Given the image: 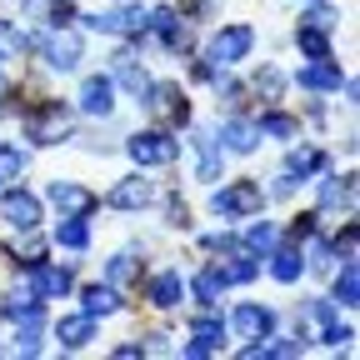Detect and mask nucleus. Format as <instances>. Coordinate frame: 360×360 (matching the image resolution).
Segmentation results:
<instances>
[{"instance_id": "7c9ffc66", "label": "nucleus", "mask_w": 360, "mask_h": 360, "mask_svg": "<svg viewBox=\"0 0 360 360\" xmlns=\"http://www.w3.org/2000/svg\"><path fill=\"white\" fill-rule=\"evenodd\" d=\"M25 51H30V35H25V30H15L11 20H0V65L15 60V56H25Z\"/></svg>"}, {"instance_id": "6e6552de", "label": "nucleus", "mask_w": 360, "mask_h": 360, "mask_svg": "<svg viewBox=\"0 0 360 360\" xmlns=\"http://www.w3.org/2000/svg\"><path fill=\"white\" fill-rule=\"evenodd\" d=\"M225 335H231V326H225V315H215V305H210L205 315H195V321H191V345L180 350V355H191V360L215 355V350L225 345Z\"/></svg>"}, {"instance_id": "bb28decb", "label": "nucleus", "mask_w": 360, "mask_h": 360, "mask_svg": "<svg viewBox=\"0 0 360 360\" xmlns=\"http://www.w3.org/2000/svg\"><path fill=\"white\" fill-rule=\"evenodd\" d=\"M135 281H141V260H135L130 250H120V255L105 260V285L125 290V285H135Z\"/></svg>"}, {"instance_id": "2f4dec72", "label": "nucleus", "mask_w": 360, "mask_h": 360, "mask_svg": "<svg viewBox=\"0 0 360 360\" xmlns=\"http://www.w3.org/2000/svg\"><path fill=\"white\" fill-rule=\"evenodd\" d=\"M295 45H300V56L321 60V56H330V30H310V25H300V30H295Z\"/></svg>"}, {"instance_id": "1a4fd4ad", "label": "nucleus", "mask_w": 360, "mask_h": 360, "mask_svg": "<svg viewBox=\"0 0 360 360\" xmlns=\"http://www.w3.org/2000/svg\"><path fill=\"white\" fill-rule=\"evenodd\" d=\"M225 326H231L240 340H270V330H276V310L245 300V305H236V315H231Z\"/></svg>"}, {"instance_id": "cd10ccee", "label": "nucleus", "mask_w": 360, "mask_h": 360, "mask_svg": "<svg viewBox=\"0 0 360 360\" xmlns=\"http://www.w3.org/2000/svg\"><path fill=\"white\" fill-rule=\"evenodd\" d=\"M255 130H260V135H276V141H290V135H300V120L285 115V110H265V115L255 120Z\"/></svg>"}, {"instance_id": "5701e85b", "label": "nucleus", "mask_w": 360, "mask_h": 360, "mask_svg": "<svg viewBox=\"0 0 360 360\" xmlns=\"http://www.w3.org/2000/svg\"><path fill=\"white\" fill-rule=\"evenodd\" d=\"M330 300H335V305H345V310H350V305H360V265H355V255H345V260H340Z\"/></svg>"}, {"instance_id": "2eb2a0df", "label": "nucleus", "mask_w": 360, "mask_h": 360, "mask_svg": "<svg viewBox=\"0 0 360 360\" xmlns=\"http://www.w3.org/2000/svg\"><path fill=\"white\" fill-rule=\"evenodd\" d=\"M105 205L110 210H146V205H155V186H150L146 175H125L120 186L105 195Z\"/></svg>"}, {"instance_id": "412c9836", "label": "nucleus", "mask_w": 360, "mask_h": 360, "mask_svg": "<svg viewBox=\"0 0 360 360\" xmlns=\"http://www.w3.org/2000/svg\"><path fill=\"white\" fill-rule=\"evenodd\" d=\"M56 340L65 345V350H85L90 340H96V315H65V321H56Z\"/></svg>"}, {"instance_id": "393cba45", "label": "nucleus", "mask_w": 360, "mask_h": 360, "mask_svg": "<svg viewBox=\"0 0 360 360\" xmlns=\"http://www.w3.org/2000/svg\"><path fill=\"white\" fill-rule=\"evenodd\" d=\"M56 245L60 250H85L90 245V225H85V215H60V225H56Z\"/></svg>"}, {"instance_id": "c756f323", "label": "nucleus", "mask_w": 360, "mask_h": 360, "mask_svg": "<svg viewBox=\"0 0 360 360\" xmlns=\"http://www.w3.org/2000/svg\"><path fill=\"white\" fill-rule=\"evenodd\" d=\"M25 165H30V155H25L20 146H11V141H0V191H6L11 180H15V175L25 170Z\"/></svg>"}, {"instance_id": "ddd939ff", "label": "nucleus", "mask_w": 360, "mask_h": 360, "mask_svg": "<svg viewBox=\"0 0 360 360\" xmlns=\"http://www.w3.org/2000/svg\"><path fill=\"white\" fill-rule=\"evenodd\" d=\"M215 141H220V150H231V155H250V150L265 141V135L255 130V120H245V115H231V120H220Z\"/></svg>"}, {"instance_id": "f8f14e48", "label": "nucleus", "mask_w": 360, "mask_h": 360, "mask_svg": "<svg viewBox=\"0 0 360 360\" xmlns=\"http://www.w3.org/2000/svg\"><path fill=\"white\" fill-rule=\"evenodd\" d=\"M80 115H90V120L115 115V80L110 75H85V85H80Z\"/></svg>"}, {"instance_id": "c9c22d12", "label": "nucleus", "mask_w": 360, "mask_h": 360, "mask_svg": "<svg viewBox=\"0 0 360 360\" xmlns=\"http://www.w3.org/2000/svg\"><path fill=\"white\" fill-rule=\"evenodd\" d=\"M300 25H310V30H335V11H330V6H310V11L300 15Z\"/></svg>"}, {"instance_id": "423d86ee", "label": "nucleus", "mask_w": 360, "mask_h": 360, "mask_svg": "<svg viewBox=\"0 0 360 360\" xmlns=\"http://www.w3.org/2000/svg\"><path fill=\"white\" fill-rule=\"evenodd\" d=\"M25 281H30V290H35L40 300H65V295L75 290V270H70V265H45V260H30Z\"/></svg>"}, {"instance_id": "f257e3e1", "label": "nucleus", "mask_w": 360, "mask_h": 360, "mask_svg": "<svg viewBox=\"0 0 360 360\" xmlns=\"http://www.w3.org/2000/svg\"><path fill=\"white\" fill-rule=\"evenodd\" d=\"M30 45L45 56V65L60 70V75L80 70V60H85V35H80V30H70V25H51L45 35H35Z\"/></svg>"}, {"instance_id": "e433bc0d", "label": "nucleus", "mask_w": 360, "mask_h": 360, "mask_svg": "<svg viewBox=\"0 0 360 360\" xmlns=\"http://www.w3.org/2000/svg\"><path fill=\"white\" fill-rule=\"evenodd\" d=\"M295 186H300V180H295L290 170H281L276 180H270V195H276V200H290V195H295Z\"/></svg>"}, {"instance_id": "f03ea898", "label": "nucleus", "mask_w": 360, "mask_h": 360, "mask_svg": "<svg viewBox=\"0 0 360 360\" xmlns=\"http://www.w3.org/2000/svg\"><path fill=\"white\" fill-rule=\"evenodd\" d=\"M250 51H255V25H245V20H236V25H220V30L205 40V65H215V70H231V65H240Z\"/></svg>"}, {"instance_id": "a211bd4d", "label": "nucleus", "mask_w": 360, "mask_h": 360, "mask_svg": "<svg viewBox=\"0 0 360 360\" xmlns=\"http://www.w3.org/2000/svg\"><path fill=\"white\" fill-rule=\"evenodd\" d=\"M186 146L195 150V180H205V186H210V180H220V170H225V150H220V141H210V135L195 130Z\"/></svg>"}, {"instance_id": "4be33fe9", "label": "nucleus", "mask_w": 360, "mask_h": 360, "mask_svg": "<svg viewBox=\"0 0 360 360\" xmlns=\"http://www.w3.org/2000/svg\"><path fill=\"white\" fill-rule=\"evenodd\" d=\"M285 170H290L295 180H310V175L330 170V155H326V150H315V146H295V150L285 155Z\"/></svg>"}, {"instance_id": "aec40b11", "label": "nucleus", "mask_w": 360, "mask_h": 360, "mask_svg": "<svg viewBox=\"0 0 360 360\" xmlns=\"http://www.w3.org/2000/svg\"><path fill=\"white\" fill-rule=\"evenodd\" d=\"M315 195H321V210H350L355 205V175H330V170H321V180H315Z\"/></svg>"}, {"instance_id": "4c0bfd02", "label": "nucleus", "mask_w": 360, "mask_h": 360, "mask_svg": "<svg viewBox=\"0 0 360 360\" xmlns=\"http://www.w3.org/2000/svg\"><path fill=\"white\" fill-rule=\"evenodd\" d=\"M6 96H11V80H6V75H0V105H6Z\"/></svg>"}, {"instance_id": "9d476101", "label": "nucleus", "mask_w": 360, "mask_h": 360, "mask_svg": "<svg viewBox=\"0 0 360 360\" xmlns=\"http://www.w3.org/2000/svg\"><path fill=\"white\" fill-rule=\"evenodd\" d=\"M65 130H70V110H65L60 101H51L35 120H25V141H35V146H60Z\"/></svg>"}, {"instance_id": "b1692460", "label": "nucleus", "mask_w": 360, "mask_h": 360, "mask_svg": "<svg viewBox=\"0 0 360 360\" xmlns=\"http://www.w3.org/2000/svg\"><path fill=\"white\" fill-rule=\"evenodd\" d=\"M186 290H191V295H195V300L210 310V305H220V290H225V281H220V270H215V265H200L195 276L186 281Z\"/></svg>"}, {"instance_id": "f3484780", "label": "nucleus", "mask_w": 360, "mask_h": 360, "mask_svg": "<svg viewBox=\"0 0 360 360\" xmlns=\"http://www.w3.org/2000/svg\"><path fill=\"white\" fill-rule=\"evenodd\" d=\"M150 305L155 310H175L180 300H186V276H180V270L175 265H165V270H155V276H150Z\"/></svg>"}, {"instance_id": "6ab92c4d", "label": "nucleus", "mask_w": 360, "mask_h": 360, "mask_svg": "<svg viewBox=\"0 0 360 360\" xmlns=\"http://www.w3.org/2000/svg\"><path fill=\"white\" fill-rule=\"evenodd\" d=\"M215 270H220V281H225V285H250V281L260 276V255L245 250V245H231V260H220Z\"/></svg>"}, {"instance_id": "473e14b6", "label": "nucleus", "mask_w": 360, "mask_h": 360, "mask_svg": "<svg viewBox=\"0 0 360 360\" xmlns=\"http://www.w3.org/2000/svg\"><path fill=\"white\" fill-rule=\"evenodd\" d=\"M255 90L265 101H281V90H285V75L276 70V65H260V75H255Z\"/></svg>"}, {"instance_id": "72a5a7b5", "label": "nucleus", "mask_w": 360, "mask_h": 360, "mask_svg": "<svg viewBox=\"0 0 360 360\" xmlns=\"http://www.w3.org/2000/svg\"><path fill=\"white\" fill-rule=\"evenodd\" d=\"M350 340H355V330H350V326H340V315L321 326V345H326V350H340V345H350Z\"/></svg>"}, {"instance_id": "39448f33", "label": "nucleus", "mask_w": 360, "mask_h": 360, "mask_svg": "<svg viewBox=\"0 0 360 360\" xmlns=\"http://www.w3.org/2000/svg\"><path fill=\"white\" fill-rule=\"evenodd\" d=\"M0 220H6L15 236H30L40 225V195L20 191V186H6L0 191Z\"/></svg>"}, {"instance_id": "a878e982", "label": "nucleus", "mask_w": 360, "mask_h": 360, "mask_svg": "<svg viewBox=\"0 0 360 360\" xmlns=\"http://www.w3.org/2000/svg\"><path fill=\"white\" fill-rule=\"evenodd\" d=\"M80 310L85 315H115L120 310V290L115 285H85L80 290Z\"/></svg>"}, {"instance_id": "4468645a", "label": "nucleus", "mask_w": 360, "mask_h": 360, "mask_svg": "<svg viewBox=\"0 0 360 360\" xmlns=\"http://www.w3.org/2000/svg\"><path fill=\"white\" fill-rule=\"evenodd\" d=\"M260 265H265V270H270V276H276L281 285H295V281L305 276V255L295 250V240H285V245L276 240V245L265 250V260H260Z\"/></svg>"}, {"instance_id": "dca6fc26", "label": "nucleus", "mask_w": 360, "mask_h": 360, "mask_svg": "<svg viewBox=\"0 0 360 360\" xmlns=\"http://www.w3.org/2000/svg\"><path fill=\"white\" fill-rule=\"evenodd\" d=\"M295 85H300V90H315V96H326V90H340V85H345V75H340V65H335L330 56H321V60H310V65L295 70Z\"/></svg>"}, {"instance_id": "c85d7f7f", "label": "nucleus", "mask_w": 360, "mask_h": 360, "mask_svg": "<svg viewBox=\"0 0 360 360\" xmlns=\"http://www.w3.org/2000/svg\"><path fill=\"white\" fill-rule=\"evenodd\" d=\"M276 240H281L276 220H255V225H245V240H240V245H245V250H255V255L265 260V250L276 245Z\"/></svg>"}, {"instance_id": "f704fd0d", "label": "nucleus", "mask_w": 360, "mask_h": 360, "mask_svg": "<svg viewBox=\"0 0 360 360\" xmlns=\"http://www.w3.org/2000/svg\"><path fill=\"white\" fill-rule=\"evenodd\" d=\"M305 270H321V276H326V270H335V245H330V240H315L310 255H305Z\"/></svg>"}, {"instance_id": "0eeeda50", "label": "nucleus", "mask_w": 360, "mask_h": 360, "mask_svg": "<svg viewBox=\"0 0 360 360\" xmlns=\"http://www.w3.org/2000/svg\"><path fill=\"white\" fill-rule=\"evenodd\" d=\"M90 30H101V35H125V40H135V35H146V11L141 6H115V11H96V15H80Z\"/></svg>"}, {"instance_id": "20e7f679", "label": "nucleus", "mask_w": 360, "mask_h": 360, "mask_svg": "<svg viewBox=\"0 0 360 360\" xmlns=\"http://www.w3.org/2000/svg\"><path fill=\"white\" fill-rule=\"evenodd\" d=\"M125 150H130L135 165H175L180 141H175L170 130H135L130 141H125Z\"/></svg>"}, {"instance_id": "7ed1b4c3", "label": "nucleus", "mask_w": 360, "mask_h": 360, "mask_svg": "<svg viewBox=\"0 0 360 360\" xmlns=\"http://www.w3.org/2000/svg\"><path fill=\"white\" fill-rule=\"evenodd\" d=\"M210 210L220 220H245V215H260L265 210V191L260 180H231V186L210 191Z\"/></svg>"}, {"instance_id": "9b49d317", "label": "nucleus", "mask_w": 360, "mask_h": 360, "mask_svg": "<svg viewBox=\"0 0 360 360\" xmlns=\"http://www.w3.org/2000/svg\"><path fill=\"white\" fill-rule=\"evenodd\" d=\"M45 200H51L60 215H90L101 200H96V191H85V186H75V180H51L45 186Z\"/></svg>"}]
</instances>
